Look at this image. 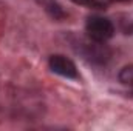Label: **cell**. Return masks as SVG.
<instances>
[{"mask_svg": "<svg viewBox=\"0 0 133 131\" xmlns=\"http://www.w3.org/2000/svg\"><path fill=\"white\" fill-rule=\"evenodd\" d=\"M85 31L87 35L95 40V42H107L108 39L113 37L115 34V26L111 23V20H108L107 17L102 16H91L87 19L85 22Z\"/></svg>", "mask_w": 133, "mask_h": 131, "instance_id": "obj_1", "label": "cell"}, {"mask_svg": "<svg viewBox=\"0 0 133 131\" xmlns=\"http://www.w3.org/2000/svg\"><path fill=\"white\" fill-rule=\"evenodd\" d=\"M91 40V39H90ZM82 56L87 59V60H90V62H93V63H107L108 62V59H110V56H111V53H110V49L102 43V42H95V40H91V42H84L82 45Z\"/></svg>", "mask_w": 133, "mask_h": 131, "instance_id": "obj_2", "label": "cell"}, {"mask_svg": "<svg viewBox=\"0 0 133 131\" xmlns=\"http://www.w3.org/2000/svg\"><path fill=\"white\" fill-rule=\"evenodd\" d=\"M48 65H50V69L62 77H66V79H77L79 77V72H77V68L74 65V62L71 59H68L62 54H54L50 57L48 60Z\"/></svg>", "mask_w": 133, "mask_h": 131, "instance_id": "obj_3", "label": "cell"}, {"mask_svg": "<svg viewBox=\"0 0 133 131\" xmlns=\"http://www.w3.org/2000/svg\"><path fill=\"white\" fill-rule=\"evenodd\" d=\"M45 11H46V14L51 17V19H54V20H62V19H65V11L62 9V6L57 3V0H36Z\"/></svg>", "mask_w": 133, "mask_h": 131, "instance_id": "obj_4", "label": "cell"}, {"mask_svg": "<svg viewBox=\"0 0 133 131\" xmlns=\"http://www.w3.org/2000/svg\"><path fill=\"white\" fill-rule=\"evenodd\" d=\"M118 79L122 85H129V86H133V65H127L124 66L119 74H118Z\"/></svg>", "mask_w": 133, "mask_h": 131, "instance_id": "obj_5", "label": "cell"}, {"mask_svg": "<svg viewBox=\"0 0 133 131\" xmlns=\"http://www.w3.org/2000/svg\"><path fill=\"white\" fill-rule=\"evenodd\" d=\"M71 2L76 3V5L90 8V9H104L105 8V3L101 2V0H71Z\"/></svg>", "mask_w": 133, "mask_h": 131, "instance_id": "obj_6", "label": "cell"}, {"mask_svg": "<svg viewBox=\"0 0 133 131\" xmlns=\"http://www.w3.org/2000/svg\"><path fill=\"white\" fill-rule=\"evenodd\" d=\"M129 94H130V96H132V97H133V91H130V93H129Z\"/></svg>", "mask_w": 133, "mask_h": 131, "instance_id": "obj_7", "label": "cell"}, {"mask_svg": "<svg viewBox=\"0 0 133 131\" xmlns=\"http://www.w3.org/2000/svg\"><path fill=\"white\" fill-rule=\"evenodd\" d=\"M130 30H132V31H133V22H132V26H130Z\"/></svg>", "mask_w": 133, "mask_h": 131, "instance_id": "obj_8", "label": "cell"}, {"mask_svg": "<svg viewBox=\"0 0 133 131\" xmlns=\"http://www.w3.org/2000/svg\"><path fill=\"white\" fill-rule=\"evenodd\" d=\"M113 2H122V0H113Z\"/></svg>", "mask_w": 133, "mask_h": 131, "instance_id": "obj_9", "label": "cell"}]
</instances>
